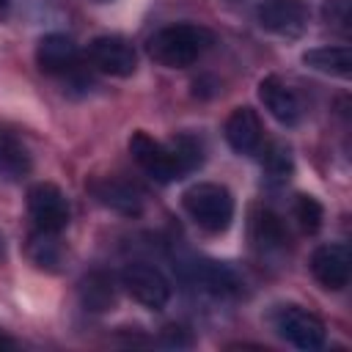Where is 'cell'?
<instances>
[{
  "instance_id": "1",
  "label": "cell",
  "mask_w": 352,
  "mask_h": 352,
  "mask_svg": "<svg viewBox=\"0 0 352 352\" xmlns=\"http://www.w3.org/2000/svg\"><path fill=\"white\" fill-rule=\"evenodd\" d=\"M214 41V36L201 28V25H170V28H162L157 30L146 50L151 55V60H157L160 66H168V69H184L190 63H195L206 50L209 44Z\"/></svg>"
},
{
  "instance_id": "2",
  "label": "cell",
  "mask_w": 352,
  "mask_h": 352,
  "mask_svg": "<svg viewBox=\"0 0 352 352\" xmlns=\"http://www.w3.org/2000/svg\"><path fill=\"white\" fill-rule=\"evenodd\" d=\"M184 212L192 217V223L209 234H220L234 220V198L228 187L214 182H198L184 190L182 195Z\"/></svg>"
},
{
  "instance_id": "3",
  "label": "cell",
  "mask_w": 352,
  "mask_h": 352,
  "mask_svg": "<svg viewBox=\"0 0 352 352\" xmlns=\"http://www.w3.org/2000/svg\"><path fill=\"white\" fill-rule=\"evenodd\" d=\"M275 322V330L294 346L300 349H319L327 338V327L324 322L314 314V311H305L300 305H283L275 311L272 316Z\"/></svg>"
},
{
  "instance_id": "4",
  "label": "cell",
  "mask_w": 352,
  "mask_h": 352,
  "mask_svg": "<svg viewBox=\"0 0 352 352\" xmlns=\"http://www.w3.org/2000/svg\"><path fill=\"white\" fill-rule=\"evenodd\" d=\"M28 212L41 231H55V234H60L72 217L63 190L52 182H38L28 190Z\"/></svg>"
},
{
  "instance_id": "5",
  "label": "cell",
  "mask_w": 352,
  "mask_h": 352,
  "mask_svg": "<svg viewBox=\"0 0 352 352\" xmlns=\"http://www.w3.org/2000/svg\"><path fill=\"white\" fill-rule=\"evenodd\" d=\"M129 154H132V160L140 165V170H146L154 182L168 184V182H173V179H182L170 146L154 140V138H151L148 132H143V129L132 132V138H129Z\"/></svg>"
},
{
  "instance_id": "6",
  "label": "cell",
  "mask_w": 352,
  "mask_h": 352,
  "mask_svg": "<svg viewBox=\"0 0 352 352\" xmlns=\"http://www.w3.org/2000/svg\"><path fill=\"white\" fill-rule=\"evenodd\" d=\"M88 60L96 72L110 77H129L138 69L135 47L121 36H96L88 44Z\"/></svg>"
},
{
  "instance_id": "7",
  "label": "cell",
  "mask_w": 352,
  "mask_h": 352,
  "mask_svg": "<svg viewBox=\"0 0 352 352\" xmlns=\"http://www.w3.org/2000/svg\"><path fill=\"white\" fill-rule=\"evenodd\" d=\"M121 283L146 308L160 311L170 300V283H168V278L157 267H151V264H140V261L138 264H126L124 272H121Z\"/></svg>"
},
{
  "instance_id": "8",
  "label": "cell",
  "mask_w": 352,
  "mask_h": 352,
  "mask_svg": "<svg viewBox=\"0 0 352 352\" xmlns=\"http://www.w3.org/2000/svg\"><path fill=\"white\" fill-rule=\"evenodd\" d=\"M256 19L267 33L280 38H297L308 28V11L300 0H264L256 8Z\"/></svg>"
},
{
  "instance_id": "9",
  "label": "cell",
  "mask_w": 352,
  "mask_h": 352,
  "mask_svg": "<svg viewBox=\"0 0 352 352\" xmlns=\"http://www.w3.org/2000/svg\"><path fill=\"white\" fill-rule=\"evenodd\" d=\"M311 272L314 278L324 286V289H344L349 283V272H352V256L346 245L330 242V245H319L311 256Z\"/></svg>"
},
{
  "instance_id": "10",
  "label": "cell",
  "mask_w": 352,
  "mask_h": 352,
  "mask_svg": "<svg viewBox=\"0 0 352 352\" xmlns=\"http://www.w3.org/2000/svg\"><path fill=\"white\" fill-rule=\"evenodd\" d=\"M258 99L264 102V107L270 110V116L275 121H280L283 126H294L302 118V104L300 96L275 74L264 77L258 82Z\"/></svg>"
},
{
  "instance_id": "11",
  "label": "cell",
  "mask_w": 352,
  "mask_h": 352,
  "mask_svg": "<svg viewBox=\"0 0 352 352\" xmlns=\"http://www.w3.org/2000/svg\"><path fill=\"white\" fill-rule=\"evenodd\" d=\"M77 44L63 33H47L36 47V63L44 74H66L77 66Z\"/></svg>"
},
{
  "instance_id": "12",
  "label": "cell",
  "mask_w": 352,
  "mask_h": 352,
  "mask_svg": "<svg viewBox=\"0 0 352 352\" xmlns=\"http://www.w3.org/2000/svg\"><path fill=\"white\" fill-rule=\"evenodd\" d=\"M91 192L96 195L99 204L121 212V214H138L143 209V195L138 187H132L129 182L118 179V176H102L96 182H91Z\"/></svg>"
},
{
  "instance_id": "13",
  "label": "cell",
  "mask_w": 352,
  "mask_h": 352,
  "mask_svg": "<svg viewBox=\"0 0 352 352\" xmlns=\"http://www.w3.org/2000/svg\"><path fill=\"white\" fill-rule=\"evenodd\" d=\"M226 140L239 154H253L261 143V118L253 107H236L226 121Z\"/></svg>"
},
{
  "instance_id": "14",
  "label": "cell",
  "mask_w": 352,
  "mask_h": 352,
  "mask_svg": "<svg viewBox=\"0 0 352 352\" xmlns=\"http://www.w3.org/2000/svg\"><path fill=\"white\" fill-rule=\"evenodd\" d=\"M30 151L28 146L8 129H0V179L19 182L30 173Z\"/></svg>"
},
{
  "instance_id": "15",
  "label": "cell",
  "mask_w": 352,
  "mask_h": 352,
  "mask_svg": "<svg viewBox=\"0 0 352 352\" xmlns=\"http://www.w3.org/2000/svg\"><path fill=\"white\" fill-rule=\"evenodd\" d=\"M80 302L91 314H104L116 305V280L107 272H88L80 280Z\"/></svg>"
},
{
  "instance_id": "16",
  "label": "cell",
  "mask_w": 352,
  "mask_h": 352,
  "mask_svg": "<svg viewBox=\"0 0 352 352\" xmlns=\"http://www.w3.org/2000/svg\"><path fill=\"white\" fill-rule=\"evenodd\" d=\"M250 239L256 248L261 250H278L286 245V228L280 223V217L264 206H256L250 212Z\"/></svg>"
},
{
  "instance_id": "17",
  "label": "cell",
  "mask_w": 352,
  "mask_h": 352,
  "mask_svg": "<svg viewBox=\"0 0 352 352\" xmlns=\"http://www.w3.org/2000/svg\"><path fill=\"white\" fill-rule=\"evenodd\" d=\"M192 278L198 280L201 289L217 294V297H226V294H236L239 292V278L234 275L231 267L220 264V261H195L192 267Z\"/></svg>"
},
{
  "instance_id": "18",
  "label": "cell",
  "mask_w": 352,
  "mask_h": 352,
  "mask_svg": "<svg viewBox=\"0 0 352 352\" xmlns=\"http://www.w3.org/2000/svg\"><path fill=\"white\" fill-rule=\"evenodd\" d=\"M302 63L322 74L349 77L352 74V50L349 47H316V50L302 52Z\"/></svg>"
},
{
  "instance_id": "19",
  "label": "cell",
  "mask_w": 352,
  "mask_h": 352,
  "mask_svg": "<svg viewBox=\"0 0 352 352\" xmlns=\"http://www.w3.org/2000/svg\"><path fill=\"white\" fill-rule=\"evenodd\" d=\"M28 256L30 261L38 267V270H47V272H58L63 258H66V250H63V242L58 239L55 231H36L28 242Z\"/></svg>"
},
{
  "instance_id": "20",
  "label": "cell",
  "mask_w": 352,
  "mask_h": 352,
  "mask_svg": "<svg viewBox=\"0 0 352 352\" xmlns=\"http://www.w3.org/2000/svg\"><path fill=\"white\" fill-rule=\"evenodd\" d=\"M264 173L272 184H286L289 176L294 173V157L292 148L280 140H272L264 151Z\"/></svg>"
},
{
  "instance_id": "21",
  "label": "cell",
  "mask_w": 352,
  "mask_h": 352,
  "mask_svg": "<svg viewBox=\"0 0 352 352\" xmlns=\"http://www.w3.org/2000/svg\"><path fill=\"white\" fill-rule=\"evenodd\" d=\"M168 146H170V151H173V160H176L182 176L192 173V170L204 162V146H201V140L192 138V135H176L173 140H168Z\"/></svg>"
},
{
  "instance_id": "22",
  "label": "cell",
  "mask_w": 352,
  "mask_h": 352,
  "mask_svg": "<svg viewBox=\"0 0 352 352\" xmlns=\"http://www.w3.org/2000/svg\"><path fill=\"white\" fill-rule=\"evenodd\" d=\"M292 214H294L297 226L305 234L319 231L322 228V220H324V209H322V204L314 195H297L294 198V206H292Z\"/></svg>"
},
{
  "instance_id": "23",
  "label": "cell",
  "mask_w": 352,
  "mask_h": 352,
  "mask_svg": "<svg viewBox=\"0 0 352 352\" xmlns=\"http://www.w3.org/2000/svg\"><path fill=\"white\" fill-rule=\"evenodd\" d=\"M322 16L330 28L349 33L352 28V0H324L322 3Z\"/></svg>"
},
{
  "instance_id": "24",
  "label": "cell",
  "mask_w": 352,
  "mask_h": 352,
  "mask_svg": "<svg viewBox=\"0 0 352 352\" xmlns=\"http://www.w3.org/2000/svg\"><path fill=\"white\" fill-rule=\"evenodd\" d=\"M162 341L170 344V346H187V344H190V336H184V327L170 324V327L162 330Z\"/></svg>"
},
{
  "instance_id": "25",
  "label": "cell",
  "mask_w": 352,
  "mask_h": 352,
  "mask_svg": "<svg viewBox=\"0 0 352 352\" xmlns=\"http://www.w3.org/2000/svg\"><path fill=\"white\" fill-rule=\"evenodd\" d=\"M14 346H16V341H14V338L0 327V349H14Z\"/></svg>"
},
{
  "instance_id": "26",
  "label": "cell",
  "mask_w": 352,
  "mask_h": 352,
  "mask_svg": "<svg viewBox=\"0 0 352 352\" xmlns=\"http://www.w3.org/2000/svg\"><path fill=\"white\" fill-rule=\"evenodd\" d=\"M6 8H8V0H0V16L6 14Z\"/></svg>"
},
{
  "instance_id": "27",
  "label": "cell",
  "mask_w": 352,
  "mask_h": 352,
  "mask_svg": "<svg viewBox=\"0 0 352 352\" xmlns=\"http://www.w3.org/2000/svg\"><path fill=\"white\" fill-rule=\"evenodd\" d=\"M3 253H6V245H3V236H0V261H3Z\"/></svg>"
},
{
  "instance_id": "28",
  "label": "cell",
  "mask_w": 352,
  "mask_h": 352,
  "mask_svg": "<svg viewBox=\"0 0 352 352\" xmlns=\"http://www.w3.org/2000/svg\"><path fill=\"white\" fill-rule=\"evenodd\" d=\"M96 3H110V0H96Z\"/></svg>"
}]
</instances>
